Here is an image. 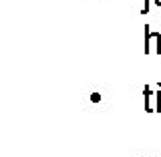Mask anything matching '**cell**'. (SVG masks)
Instances as JSON below:
<instances>
[{"instance_id": "cell-1", "label": "cell", "mask_w": 161, "mask_h": 157, "mask_svg": "<svg viewBox=\"0 0 161 157\" xmlns=\"http://www.w3.org/2000/svg\"><path fill=\"white\" fill-rule=\"evenodd\" d=\"M145 54H161V32L145 26Z\"/></svg>"}, {"instance_id": "cell-2", "label": "cell", "mask_w": 161, "mask_h": 157, "mask_svg": "<svg viewBox=\"0 0 161 157\" xmlns=\"http://www.w3.org/2000/svg\"><path fill=\"white\" fill-rule=\"evenodd\" d=\"M143 95H145V111L147 113H157V93H153V89L149 85H145Z\"/></svg>"}, {"instance_id": "cell-3", "label": "cell", "mask_w": 161, "mask_h": 157, "mask_svg": "<svg viewBox=\"0 0 161 157\" xmlns=\"http://www.w3.org/2000/svg\"><path fill=\"white\" fill-rule=\"evenodd\" d=\"M91 101H93V103H99V101H101V95L99 93H91Z\"/></svg>"}, {"instance_id": "cell-4", "label": "cell", "mask_w": 161, "mask_h": 157, "mask_svg": "<svg viewBox=\"0 0 161 157\" xmlns=\"http://www.w3.org/2000/svg\"><path fill=\"white\" fill-rule=\"evenodd\" d=\"M147 12H149V0H145L143 8H141V14H147Z\"/></svg>"}, {"instance_id": "cell-5", "label": "cell", "mask_w": 161, "mask_h": 157, "mask_svg": "<svg viewBox=\"0 0 161 157\" xmlns=\"http://www.w3.org/2000/svg\"><path fill=\"white\" fill-rule=\"evenodd\" d=\"M153 2H155V6H159V8H161V0H153Z\"/></svg>"}]
</instances>
